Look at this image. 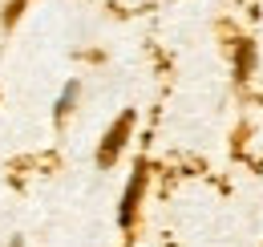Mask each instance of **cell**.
<instances>
[{
	"label": "cell",
	"instance_id": "obj_1",
	"mask_svg": "<svg viewBox=\"0 0 263 247\" xmlns=\"http://www.w3.org/2000/svg\"><path fill=\"white\" fill-rule=\"evenodd\" d=\"M130 134H134V110H126V114L114 118V126L105 130V138H101V146H98V166L101 170H109V166L118 162V154H122L126 142H130Z\"/></svg>",
	"mask_w": 263,
	"mask_h": 247
},
{
	"label": "cell",
	"instance_id": "obj_2",
	"mask_svg": "<svg viewBox=\"0 0 263 247\" xmlns=\"http://www.w3.org/2000/svg\"><path fill=\"white\" fill-rule=\"evenodd\" d=\"M142 195H146V166L138 162V170L130 174V183H126V195H122V207H118V223L130 231L134 223H138V207H142Z\"/></svg>",
	"mask_w": 263,
	"mask_h": 247
},
{
	"label": "cell",
	"instance_id": "obj_3",
	"mask_svg": "<svg viewBox=\"0 0 263 247\" xmlns=\"http://www.w3.org/2000/svg\"><path fill=\"white\" fill-rule=\"evenodd\" d=\"M251 69H255V45L251 41H239V49H235V77L247 81Z\"/></svg>",
	"mask_w": 263,
	"mask_h": 247
},
{
	"label": "cell",
	"instance_id": "obj_4",
	"mask_svg": "<svg viewBox=\"0 0 263 247\" xmlns=\"http://www.w3.org/2000/svg\"><path fill=\"white\" fill-rule=\"evenodd\" d=\"M77 93H81V85H77V81H69L65 90H61V97H57V118H69V110H73Z\"/></svg>",
	"mask_w": 263,
	"mask_h": 247
},
{
	"label": "cell",
	"instance_id": "obj_5",
	"mask_svg": "<svg viewBox=\"0 0 263 247\" xmlns=\"http://www.w3.org/2000/svg\"><path fill=\"white\" fill-rule=\"evenodd\" d=\"M21 8H25V0H12V4L4 8V25H16V16H21Z\"/></svg>",
	"mask_w": 263,
	"mask_h": 247
},
{
	"label": "cell",
	"instance_id": "obj_6",
	"mask_svg": "<svg viewBox=\"0 0 263 247\" xmlns=\"http://www.w3.org/2000/svg\"><path fill=\"white\" fill-rule=\"evenodd\" d=\"M8 247H21V239H12V243H8Z\"/></svg>",
	"mask_w": 263,
	"mask_h": 247
}]
</instances>
